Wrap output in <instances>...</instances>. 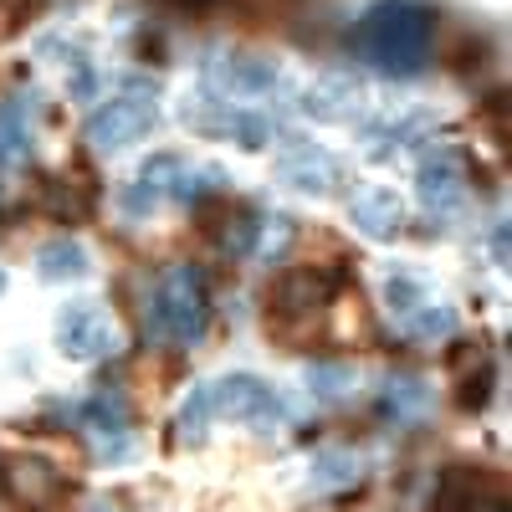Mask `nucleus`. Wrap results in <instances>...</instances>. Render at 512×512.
Wrapping results in <instances>:
<instances>
[{"label":"nucleus","instance_id":"f257e3e1","mask_svg":"<svg viewBox=\"0 0 512 512\" xmlns=\"http://www.w3.org/2000/svg\"><path fill=\"white\" fill-rule=\"evenodd\" d=\"M436 41V16L420 0H379V6L364 11V21L354 26L349 47L390 77H410L425 67Z\"/></svg>","mask_w":512,"mask_h":512},{"label":"nucleus","instance_id":"f03ea898","mask_svg":"<svg viewBox=\"0 0 512 512\" xmlns=\"http://www.w3.org/2000/svg\"><path fill=\"white\" fill-rule=\"evenodd\" d=\"M210 323V292H205V272L195 267H175L164 272L149 292L144 308V333L154 344H200Z\"/></svg>","mask_w":512,"mask_h":512},{"label":"nucleus","instance_id":"7ed1b4c3","mask_svg":"<svg viewBox=\"0 0 512 512\" xmlns=\"http://www.w3.org/2000/svg\"><path fill=\"white\" fill-rule=\"evenodd\" d=\"M159 118L154 88H123L118 98L98 103L88 113V144L98 154H118V149H134L139 139H149V128Z\"/></svg>","mask_w":512,"mask_h":512},{"label":"nucleus","instance_id":"20e7f679","mask_svg":"<svg viewBox=\"0 0 512 512\" xmlns=\"http://www.w3.org/2000/svg\"><path fill=\"white\" fill-rule=\"evenodd\" d=\"M338 282L333 272H318V267H297V272H282L267 292V323L277 328V338H287L292 323H318L323 308L338 297Z\"/></svg>","mask_w":512,"mask_h":512},{"label":"nucleus","instance_id":"39448f33","mask_svg":"<svg viewBox=\"0 0 512 512\" xmlns=\"http://www.w3.org/2000/svg\"><path fill=\"white\" fill-rule=\"evenodd\" d=\"M210 410L226 415V420H241L251 425V431H272V425L282 420V400L267 379L256 374H226L210 384Z\"/></svg>","mask_w":512,"mask_h":512},{"label":"nucleus","instance_id":"423d86ee","mask_svg":"<svg viewBox=\"0 0 512 512\" xmlns=\"http://www.w3.org/2000/svg\"><path fill=\"white\" fill-rule=\"evenodd\" d=\"M415 190L431 216H456L466 195H472V164H466L461 149H431L415 169Z\"/></svg>","mask_w":512,"mask_h":512},{"label":"nucleus","instance_id":"0eeeda50","mask_svg":"<svg viewBox=\"0 0 512 512\" xmlns=\"http://www.w3.org/2000/svg\"><path fill=\"white\" fill-rule=\"evenodd\" d=\"M57 349L67 359L93 364V359L118 349V328H113V318L98 303H72V308L57 313Z\"/></svg>","mask_w":512,"mask_h":512},{"label":"nucleus","instance_id":"6e6552de","mask_svg":"<svg viewBox=\"0 0 512 512\" xmlns=\"http://www.w3.org/2000/svg\"><path fill=\"white\" fill-rule=\"evenodd\" d=\"M210 88L226 93V98H267L277 93V67L256 52H216L205 62Z\"/></svg>","mask_w":512,"mask_h":512},{"label":"nucleus","instance_id":"1a4fd4ad","mask_svg":"<svg viewBox=\"0 0 512 512\" xmlns=\"http://www.w3.org/2000/svg\"><path fill=\"white\" fill-rule=\"evenodd\" d=\"M436 512H507V502H502V487H497L492 477L456 466V472H446V477H441Z\"/></svg>","mask_w":512,"mask_h":512},{"label":"nucleus","instance_id":"9d476101","mask_svg":"<svg viewBox=\"0 0 512 512\" xmlns=\"http://www.w3.org/2000/svg\"><path fill=\"white\" fill-rule=\"evenodd\" d=\"M277 180L292 185V190H303V195H323L338 185V164L328 149L318 144H292L282 159H277Z\"/></svg>","mask_w":512,"mask_h":512},{"label":"nucleus","instance_id":"9b49d317","mask_svg":"<svg viewBox=\"0 0 512 512\" xmlns=\"http://www.w3.org/2000/svg\"><path fill=\"white\" fill-rule=\"evenodd\" d=\"M349 216H354V226H359L369 241H395V231H400V221H405V205H400L395 190L369 185V190H354Z\"/></svg>","mask_w":512,"mask_h":512},{"label":"nucleus","instance_id":"f8f14e48","mask_svg":"<svg viewBox=\"0 0 512 512\" xmlns=\"http://www.w3.org/2000/svg\"><path fill=\"white\" fill-rule=\"evenodd\" d=\"M93 272V256L77 236H52L47 246L36 251V277L41 282H77Z\"/></svg>","mask_w":512,"mask_h":512},{"label":"nucleus","instance_id":"ddd939ff","mask_svg":"<svg viewBox=\"0 0 512 512\" xmlns=\"http://www.w3.org/2000/svg\"><path fill=\"white\" fill-rule=\"evenodd\" d=\"M134 185H144L149 195H175V200H195V175H190V164L180 159V154H149V164L139 169V180Z\"/></svg>","mask_w":512,"mask_h":512},{"label":"nucleus","instance_id":"4468645a","mask_svg":"<svg viewBox=\"0 0 512 512\" xmlns=\"http://www.w3.org/2000/svg\"><path fill=\"white\" fill-rule=\"evenodd\" d=\"M31 159V118L21 113V98L0 103V169H21Z\"/></svg>","mask_w":512,"mask_h":512},{"label":"nucleus","instance_id":"2eb2a0df","mask_svg":"<svg viewBox=\"0 0 512 512\" xmlns=\"http://www.w3.org/2000/svg\"><path fill=\"white\" fill-rule=\"evenodd\" d=\"M451 369H456V400H461V410H482L487 390H492V364L477 349H461Z\"/></svg>","mask_w":512,"mask_h":512},{"label":"nucleus","instance_id":"dca6fc26","mask_svg":"<svg viewBox=\"0 0 512 512\" xmlns=\"http://www.w3.org/2000/svg\"><path fill=\"white\" fill-rule=\"evenodd\" d=\"M308 113L313 118H349L354 108H359V88L349 77H323V82H313L308 88Z\"/></svg>","mask_w":512,"mask_h":512},{"label":"nucleus","instance_id":"f3484780","mask_svg":"<svg viewBox=\"0 0 512 512\" xmlns=\"http://www.w3.org/2000/svg\"><path fill=\"white\" fill-rule=\"evenodd\" d=\"M425 410H431V390H425V379L395 374L390 384H384V415H390V420H420Z\"/></svg>","mask_w":512,"mask_h":512},{"label":"nucleus","instance_id":"a211bd4d","mask_svg":"<svg viewBox=\"0 0 512 512\" xmlns=\"http://www.w3.org/2000/svg\"><path fill=\"white\" fill-rule=\"evenodd\" d=\"M210 420H216V410H210V384H195V390L185 395L180 405V420H175V431L185 446H200L210 436Z\"/></svg>","mask_w":512,"mask_h":512},{"label":"nucleus","instance_id":"6ab92c4d","mask_svg":"<svg viewBox=\"0 0 512 512\" xmlns=\"http://www.w3.org/2000/svg\"><path fill=\"white\" fill-rule=\"evenodd\" d=\"M384 303L395 308V318L415 313L425 303V277L410 272V267H390V272H384Z\"/></svg>","mask_w":512,"mask_h":512},{"label":"nucleus","instance_id":"aec40b11","mask_svg":"<svg viewBox=\"0 0 512 512\" xmlns=\"http://www.w3.org/2000/svg\"><path fill=\"white\" fill-rule=\"evenodd\" d=\"M364 477V461L354 456V451H323L318 461H313V487H354Z\"/></svg>","mask_w":512,"mask_h":512},{"label":"nucleus","instance_id":"412c9836","mask_svg":"<svg viewBox=\"0 0 512 512\" xmlns=\"http://www.w3.org/2000/svg\"><path fill=\"white\" fill-rule=\"evenodd\" d=\"M77 420H82V425H93L98 436H118V431H128V410H123L118 395H93V400H82V405H77Z\"/></svg>","mask_w":512,"mask_h":512},{"label":"nucleus","instance_id":"4be33fe9","mask_svg":"<svg viewBox=\"0 0 512 512\" xmlns=\"http://www.w3.org/2000/svg\"><path fill=\"white\" fill-rule=\"evenodd\" d=\"M400 328L410 333V338H420V344H436V338H446L451 328H456V308H415V313H405L400 318Z\"/></svg>","mask_w":512,"mask_h":512},{"label":"nucleus","instance_id":"5701e85b","mask_svg":"<svg viewBox=\"0 0 512 512\" xmlns=\"http://www.w3.org/2000/svg\"><path fill=\"white\" fill-rule=\"evenodd\" d=\"M16 487H21V497L26 502H52L62 487H57V472H52V466L47 461H16Z\"/></svg>","mask_w":512,"mask_h":512},{"label":"nucleus","instance_id":"b1692460","mask_svg":"<svg viewBox=\"0 0 512 512\" xmlns=\"http://www.w3.org/2000/svg\"><path fill=\"white\" fill-rule=\"evenodd\" d=\"M256 226H262V216H256V210H231V205H226L221 246H226L231 256H251V246H256Z\"/></svg>","mask_w":512,"mask_h":512},{"label":"nucleus","instance_id":"393cba45","mask_svg":"<svg viewBox=\"0 0 512 512\" xmlns=\"http://www.w3.org/2000/svg\"><path fill=\"white\" fill-rule=\"evenodd\" d=\"M98 88H103V72L82 57V52L67 47V98H72V103H93Z\"/></svg>","mask_w":512,"mask_h":512},{"label":"nucleus","instance_id":"a878e982","mask_svg":"<svg viewBox=\"0 0 512 512\" xmlns=\"http://www.w3.org/2000/svg\"><path fill=\"white\" fill-rule=\"evenodd\" d=\"M354 364H313L308 369V390L313 395H323V400H344L349 390H354Z\"/></svg>","mask_w":512,"mask_h":512},{"label":"nucleus","instance_id":"bb28decb","mask_svg":"<svg viewBox=\"0 0 512 512\" xmlns=\"http://www.w3.org/2000/svg\"><path fill=\"white\" fill-rule=\"evenodd\" d=\"M292 216H262V226H256V246L251 256H262V262H277V256L292 246Z\"/></svg>","mask_w":512,"mask_h":512},{"label":"nucleus","instance_id":"cd10ccee","mask_svg":"<svg viewBox=\"0 0 512 512\" xmlns=\"http://www.w3.org/2000/svg\"><path fill=\"white\" fill-rule=\"evenodd\" d=\"M47 210L52 216H67V221H82L88 216V200H77V190L67 180H47Z\"/></svg>","mask_w":512,"mask_h":512},{"label":"nucleus","instance_id":"c85d7f7f","mask_svg":"<svg viewBox=\"0 0 512 512\" xmlns=\"http://www.w3.org/2000/svg\"><path fill=\"white\" fill-rule=\"evenodd\" d=\"M128 456H134V446H128V431L98 436V461H128Z\"/></svg>","mask_w":512,"mask_h":512},{"label":"nucleus","instance_id":"c756f323","mask_svg":"<svg viewBox=\"0 0 512 512\" xmlns=\"http://www.w3.org/2000/svg\"><path fill=\"white\" fill-rule=\"evenodd\" d=\"M492 256H507V221L492 226Z\"/></svg>","mask_w":512,"mask_h":512},{"label":"nucleus","instance_id":"7c9ffc66","mask_svg":"<svg viewBox=\"0 0 512 512\" xmlns=\"http://www.w3.org/2000/svg\"><path fill=\"white\" fill-rule=\"evenodd\" d=\"M0 292H6V272H0Z\"/></svg>","mask_w":512,"mask_h":512},{"label":"nucleus","instance_id":"2f4dec72","mask_svg":"<svg viewBox=\"0 0 512 512\" xmlns=\"http://www.w3.org/2000/svg\"><path fill=\"white\" fill-rule=\"evenodd\" d=\"M98 512H103V507H98Z\"/></svg>","mask_w":512,"mask_h":512}]
</instances>
